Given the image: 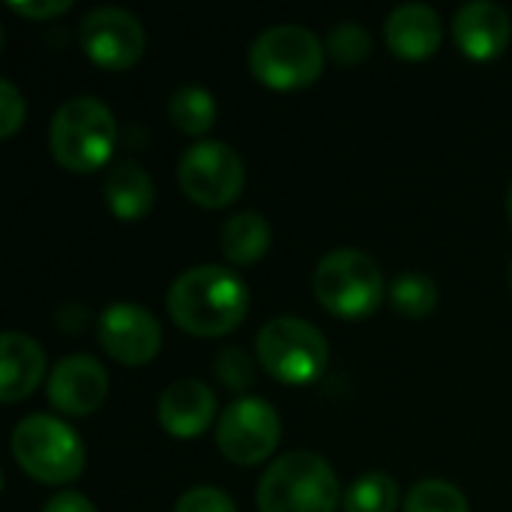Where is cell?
<instances>
[{"label":"cell","instance_id":"6da1fadb","mask_svg":"<svg viewBox=\"0 0 512 512\" xmlns=\"http://www.w3.org/2000/svg\"><path fill=\"white\" fill-rule=\"evenodd\" d=\"M165 306L180 330L210 339L225 336L243 324L249 309V291L234 270L201 264L174 279Z\"/></svg>","mask_w":512,"mask_h":512},{"label":"cell","instance_id":"7a4b0ae2","mask_svg":"<svg viewBox=\"0 0 512 512\" xmlns=\"http://www.w3.org/2000/svg\"><path fill=\"white\" fill-rule=\"evenodd\" d=\"M255 501L261 512H336L339 480L318 453L294 450L264 471Z\"/></svg>","mask_w":512,"mask_h":512},{"label":"cell","instance_id":"3957f363","mask_svg":"<svg viewBox=\"0 0 512 512\" xmlns=\"http://www.w3.org/2000/svg\"><path fill=\"white\" fill-rule=\"evenodd\" d=\"M48 144L54 159L78 174L102 168L117 144V120L96 96H75L63 102L51 120Z\"/></svg>","mask_w":512,"mask_h":512},{"label":"cell","instance_id":"277c9868","mask_svg":"<svg viewBox=\"0 0 512 512\" xmlns=\"http://www.w3.org/2000/svg\"><path fill=\"white\" fill-rule=\"evenodd\" d=\"M12 456L18 468L45 486H60L84 471V444L57 417L30 414L12 432Z\"/></svg>","mask_w":512,"mask_h":512},{"label":"cell","instance_id":"5b68a950","mask_svg":"<svg viewBox=\"0 0 512 512\" xmlns=\"http://www.w3.org/2000/svg\"><path fill=\"white\" fill-rule=\"evenodd\" d=\"M315 297L339 318H369L384 300L381 264L360 249H336L321 258L312 276Z\"/></svg>","mask_w":512,"mask_h":512},{"label":"cell","instance_id":"8992f818","mask_svg":"<svg viewBox=\"0 0 512 512\" xmlns=\"http://www.w3.org/2000/svg\"><path fill=\"white\" fill-rule=\"evenodd\" d=\"M255 351L264 372L291 387L318 381L330 360V345L324 333L315 324L291 315L267 321L258 333Z\"/></svg>","mask_w":512,"mask_h":512},{"label":"cell","instance_id":"52a82bcc","mask_svg":"<svg viewBox=\"0 0 512 512\" xmlns=\"http://www.w3.org/2000/svg\"><path fill=\"white\" fill-rule=\"evenodd\" d=\"M249 66L258 81L276 90L312 84L324 69V45L303 24L267 27L249 48Z\"/></svg>","mask_w":512,"mask_h":512},{"label":"cell","instance_id":"ba28073f","mask_svg":"<svg viewBox=\"0 0 512 512\" xmlns=\"http://www.w3.org/2000/svg\"><path fill=\"white\" fill-rule=\"evenodd\" d=\"M183 192L201 207H228L240 198L246 165L225 141H198L180 156L177 168Z\"/></svg>","mask_w":512,"mask_h":512},{"label":"cell","instance_id":"9c48e42d","mask_svg":"<svg viewBox=\"0 0 512 512\" xmlns=\"http://www.w3.org/2000/svg\"><path fill=\"white\" fill-rule=\"evenodd\" d=\"M279 435L282 423L276 408L255 396L234 399L216 423V444L222 456L234 465L264 462L276 450Z\"/></svg>","mask_w":512,"mask_h":512},{"label":"cell","instance_id":"30bf717a","mask_svg":"<svg viewBox=\"0 0 512 512\" xmlns=\"http://www.w3.org/2000/svg\"><path fill=\"white\" fill-rule=\"evenodd\" d=\"M81 48L84 54L111 72L129 69L141 60L144 48H147V33L144 24L120 9V6H99L90 9L81 21Z\"/></svg>","mask_w":512,"mask_h":512},{"label":"cell","instance_id":"8fae6325","mask_svg":"<svg viewBox=\"0 0 512 512\" xmlns=\"http://www.w3.org/2000/svg\"><path fill=\"white\" fill-rule=\"evenodd\" d=\"M99 345L123 366H144L162 348V327L138 303H111L96 321Z\"/></svg>","mask_w":512,"mask_h":512},{"label":"cell","instance_id":"7c38bea8","mask_svg":"<svg viewBox=\"0 0 512 512\" xmlns=\"http://www.w3.org/2000/svg\"><path fill=\"white\" fill-rule=\"evenodd\" d=\"M108 393V375L99 360L90 354L63 357L48 375V399L60 414L87 417L93 414Z\"/></svg>","mask_w":512,"mask_h":512},{"label":"cell","instance_id":"4fadbf2b","mask_svg":"<svg viewBox=\"0 0 512 512\" xmlns=\"http://www.w3.org/2000/svg\"><path fill=\"white\" fill-rule=\"evenodd\" d=\"M510 15L501 3L471 0L453 18V36L459 48L474 60H492L510 45Z\"/></svg>","mask_w":512,"mask_h":512},{"label":"cell","instance_id":"5bb4252c","mask_svg":"<svg viewBox=\"0 0 512 512\" xmlns=\"http://www.w3.org/2000/svg\"><path fill=\"white\" fill-rule=\"evenodd\" d=\"M216 420V393L204 381H174L159 396V423L174 438H198Z\"/></svg>","mask_w":512,"mask_h":512},{"label":"cell","instance_id":"9a60e30c","mask_svg":"<svg viewBox=\"0 0 512 512\" xmlns=\"http://www.w3.org/2000/svg\"><path fill=\"white\" fill-rule=\"evenodd\" d=\"M444 36L441 15L426 3H402L384 21L387 48L405 60H426L438 51Z\"/></svg>","mask_w":512,"mask_h":512},{"label":"cell","instance_id":"2e32d148","mask_svg":"<svg viewBox=\"0 0 512 512\" xmlns=\"http://www.w3.org/2000/svg\"><path fill=\"white\" fill-rule=\"evenodd\" d=\"M45 375V354L27 333L6 330L0 336V399L18 402L36 390Z\"/></svg>","mask_w":512,"mask_h":512},{"label":"cell","instance_id":"e0dca14e","mask_svg":"<svg viewBox=\"0 0 512 512\" xmlns=\"http://www.w3.org/2000/svg\"><path fill=\"white\" fill-rule=\"evenodd\" d=\"M153 180L150 174L138 165V162H114V168L105 177V201L111 207V213L123 222H135L144 219L153 207Z\"/></svg>","mask_w":512,"mask_h":512},{"label":"cell","instance_id":"ac0fdd59","mask_svg":"<svg viewBox=\"0 0 512 512\" xmlns=\"http://www.w3.org/2000/svg\"><path fill=\"white\" fill-rule=\"evenodd\" d=\"M270 237H273L270 222L255 210H243L222 225L219 246L231 264L249 267V264L264 258V252L270 249Z\"/></svg>","mask_w":512,"mask_h":512},{"label":"cell","instance_id":"d6986e66","mask_svg":"<svg viewBox=\"0 0 512 512\" xmlns=\"http://www.w3.org/2000/svg\"><path fill=\"white\" fill-rule=\"evenodd\" d=\"M216 114H219L216 99H213V93H210L207 87H201V84H183V87L171 96V102H168V117H171V123H174L177 129L189 132V135L207 132V129L216 123Z\"/></svg>","mask_w":512,"mask_h":512},{"label":"cell","instance_id":"ffe728a7","mask_svg":"<svg viewBox=\"0 0 512 512\" xmlns=\"http://www.w3.org/2000/svg\"><path fill=\"white\" fill-rule=\"evenodd\" d=\"M342 507H345V512H396L399 486L390 474L369 471L348 486Z\"/></svg>","mask_w":512,"mask_h":512},{"label":"cell","instance_id":"44dd1931","mask_svg":"<svg viewBox=\"0 0 512 512\" xmlns=\"http://www.w3.org/2000/svg\"><path fill=\"white\" fill-rule=\"evenodd\" d=\"M390 303L405 318H426L438 306V285L423 273H402L390 285Z\"/></svg>","mask_w":512,"mask_h":512},{"label":"cell","instance_id":"7402d4cb","mask_svg":"<svg viewBox=\"0 0 512 512\" xmlns=\"http://www.w3.org/2000/svg\"><path fill=\"white\" fill-rule=\"evenodd\" d=\"M405 512H471L462 489L447 480H420L411 486Z\"/></svg>","mask_w":512,"mask_h":512},{"label":"cell","instance_id":"603a6c76","mask_svg":"<svg viewBox=\"0 0 512 512\" xmlns=\"http://www.w3.org/2000/svg\"><path fill=\"white\" fill-rule=\"evenodd\" d=\"M327 51L336 63H360L369 57L372 51V36L366 27L354 24V21H345V24H336L327 36Z\"/></svg>","mask_w":512,"mask_h":512},{"label":"cell","instance_id":"cb8c5ba5","mask_svg":"<svg viewBox=\"0 0 512 512\" xmlns=\"http://www.w3.org/2000/svg\"><path fill=\"white\" fill-rule=\"evenodd\" d=\"M213 375L234 393L249 390L255 384V363L249 360V354L243 348H225L219 351V357L213 360Z\"/></svg>","mask_w":512,"mask_h":512},{"label":"cell","instance_id":"d4e9b609","mask_svg":"<svg viewBox=\"0 0 512 512\" xmlns=\"http://www.w3.org/2000/svg\"><path fill=\"white\" fill-rule=\"evenodd\" d=\"M174 512H237V504L216 486H195L183 492Z\"/></svg>","mask_w":512,"mask_h":512},{"label":"cell","instance_id":"484cf974","mask_svg":"<svg viewBox=\"0 0 512 512\" xmlns=\"http://www.w3.org/2000/svg\"><path fill=\"white\" fill-rule=\"evenodd\" d=\"M24 96L12 81H0V138L15 135V129L24 123Z\"/></svg>","mask_w":512,"mask_h":512},{"label":"cell","instance_id":"4316f807","mask_svg":"<svg viewBox=\"0 0 512 512\" xmlns=\"http://www.w3.org/2000/svg\"><path fill=\"white\" fill-rule=\"evenodd\" d=\"M72 6V0H9V9H15L24 18H51Z\"/></svg>","mask_w":512,"mask_h":512},{"label":"cell","instance_id":"83f0119b","mask_svg":"<svg viewBox=\"0 0 512 512\" xmlns=\"http://www.w3.org/2000/svg\"><path fill=\"white\" fill-rule=\"evenodd\" d=\"M42 512H96V507L78 492H60L42 507Z\"/></svg>","mask_w":512,"mask_h":512},{"label":"cell","instance_id":"f1b7e54d","mask_svg":"<svg viewBox=\"0 0 512 512\" xmlns=\"http://www.w3.org/2000/svg\"><path fill=\"white\" fill-rule=\"evenodd\" d=\"M507 213H510V219H512V183H510V192H507Z\"/></svg>","mask_w":512,"mask_h":512},{"label":"cell","instance_id":"f546056e","mask_svg":"<svg viewBox=\"0 0 512 512\" xmlns=\"http://www.w3.org/2000/svg\"><path fill=\"white\" fill-rule=\"evenodd\" d=\"M510 282H512V267H510Z\"/></svg>","mask_w":512,"mask_h":512}]
</instances>
